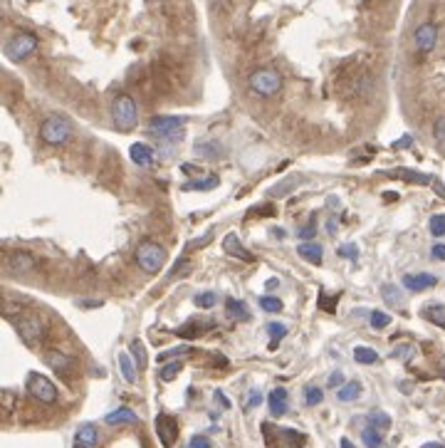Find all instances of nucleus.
Listing matches in <instances>:
<instances>
[{
    "instance_id": "f257e3e1",
    "label": "nucleus",
    "mask_w": 445,
    "mask_h": 448,
    "mask_svg": "<svg viewBox=\"0 0 445 448\" xmlns=\"http://www.w3.org/2000/svg\"><path fill=\"white\" fill-rule=\"evenodd\" d=\"M112 121L119 131H131L136 129V121H139V110H136L134 97L129 94H119V97L112 102Z\"/></svg>"
},
{
    "instance_id": "f03ea898",
    "label": "nucleus",
    "mask_w": 445,
    "mask_h": 448,
    "mask_svg": "<svg viewBox=\"0 0 445 448\" xmlns=\"http://www.w3.org/2000/svg\"><path fill=\"white\" fill-rule=\"evenodd\" d=\"M40 137H43L45 144H52V147H62L72 139V124L65 119V117H47L40 126Z\"/></svg>"
},
{
    "instance_id": "7ed1b4c3",
    "label": "nucleus",
    "mask_w": 445,
    "mask_h": 448,
    "mask_svg": "<svg viewBox=\"0 0 445 448\" xmlns=\"http://www.w3.org/2000/svg\"><path fill=\"white\" fill-rule=\"evenodd\" d=\"M248 84H250V89L255 94H260V97H272V94H277L280 87H282V77H280L277 70L260 67V70H255L248 77Z\"/></svg>"
},
{
    "instance_id": "20e7f679",
    "label": "nucleus",
    "mask_w": 445,
    "mask_h": 448,
    "mask_svg": "<svg viewBox=\"0 0 445 448\" xmlns=\"http://www.w3.org/2000/svg\"><path fill=\"white\" fill-rule=\"evenodd\" d=\"M166 262V251L158 243H142L136 248V265L149 275H156Z\"/></svg>"
},
{
    "instance_id": "39448f33",
    "label": "nucleus",
    "mask_w": 445,
    "mask_h": 448,
    "mask_svg": "<svg viewBox=\"0 0 445 448\" xmlns=\"http://www.w3.org/2000/svg\"><path fill=\"white\" fill-rule=\"evenodd\" d=\"M149 134L163 142H179L183 137V119L179 117H153L149 119Z\"/></svg>"
},
{
    "instance_id": "423d86ee",
    "label": "nucleus",
    "mask_w": 445,
    "mask_h": 448,
    "mask_svg": "<svg viewBox=\"0 0 445 448\" xmlns=\"http://www.w3.org/2000/svg\"><path fill=\"white\" fill-rule=\"evenodd\" d=\"M38 50V38L33 33H15L6 43V57L13 62H22Z\"/></svg>"
},
{
    "instance_id": "0eeeda50",
    "label": "nucleus",
    "mask_w": 445,
    "mask_h": 448,
    "mask_svg": "<svg viewBox=\"0 0 445 448\" xmlns=\"http://www.w3.org/2000/svg\"><path fill=\"white\" fill-rule=\"evenodd\" d=\"M27 394H30L33 399L43 401V404H54L57 396H60V394H57V387H54L47 377H43V374H38V372L27 374Z\"/></svg>"
},
{
    "instance_id": "6e6552de",
    "label": "nucleus",
    "mask_w": 445,
    "mask_h": 448,
    "mask_svg": "<svg viewBox=\"0 0 445 448\" xmlns=\"http://www.w3.org/2000/svg\"><path fill=\"white\" fill-rule=\"evenodd\" d=\"M413 45H416V50H418L421 55H430L435 50V45H438V25H435V22L418 25L416 33H413Z\"/></svg>"
},
{
    "instance_id": "1a4fd4ad",
    "label": "nucleus",
    "mask_w": 445,
    "mask_h": 448,
    "mask_svg": "<svg viewBox=\"0 0 445 448\" xmlns=\"http://www.w3.org/2000/svg\"><path fill=\"white\" fill-rule=\"evenodd\" d=\"M17 332H20V337L25 339L27 345H38L40 339H43V334H45L43 318H38V315H27V318H20V320H17Z\"/></svg>"
},
{
    "instance_id": "9d476101",
    "label": "nucleus",
    "mask_w": 445,
    "mask_h": 448,
    "mask_svg": "<svg viewBox=\"0 0 445 448\" xmlns=\"http://www.w3.org/2000/svg\"><path fill=\"white\" fill-rule=\"evenodd\" d=\"M156 433H158V438H161L163 448H174L176 438H179V424H176L174 416L158 414L156 416Z\"/></svg>"
},
{
    "instance_id": "9b49d317",
    "label": "nucleus",
    "mask_w": 445,
    "mask_h": 448,
    "mask_svg": "<svg viewBox=\"0 0 445 448\" xmlns=\"http://www.w3.org/2000/svg\"><path fill=\"white\" fill-rule=\"evenodd\" d=\"M403 285H406V290H411V292H423V290L438 285V278H435V275H430V273L403 275Z\"/></svg>"
},
{
    "instance_id": "f8f14e48",
    "label": "nucleus",
    "mask_w": 445,
    "mask_h": 448,
    "mask_svg": "<svg viewBox=\"0 0 445 448\" xmlns=\"http://www.w3.org/2000/svg\"><path fill=\"white\" fill-rule=\"evenodd\" d=\"M45 361H47L50 369H54V372L60 374V377H67V374L72 372V359L67 354H62V352H57V350L45 352Z\"/></svg>"
},
{
    "instance_id": "ddd939ff",
    "label": "nucleus",
    "mask_w": 445,
    "mask_h": 448,
    "mask_svg": "<svg viewBox=\"0 0 445 448\" xmlns=\"http://www.w3.org/2000/svg\"><path fill=\"white\" fill-rule=\"evenodd\" d=\"M267 404H270V414L275 416V419H280V416L287 414V389L277 387L270 391V396H267Z\"/></svg>"
},
{
    "instance_id": "4468645a",
    "label": "nucleus",
    "mask_w": 445,
    "mask_h": 448,
    "mask_svg": "<svg viewBox=\"0 0 445 448\" xmlns=\"http://www.w3.org/2000/svg\"><path fill=\"white\" fill-rule=\"evenodd\" d=\"M222 251L228 253V255H233V257H240V260H245V262L255 260V257H252V253L243 248V243L238 241V235H235V233L225 235V241H222Z\"/></svg>"
},
{
    "instance_id": "2eb2a0df",
    "label": "nucleus",
    "mask_w": 445,
    "mask_h": 448,
    "mask_svg": "<svg viewBox=\"0 0 445 448\" xmlns=\"http://www.w3.org/2000/svg\"><path fill=\"white\" fill-rule=\"evenodd\" d=\"M129 156H131V161H134L136 166H151L153 149L149 147V144L136 142V144H131V147H129Z\"/></svg>"
},
{
    "instance_id": "dca6fc26",
    "label": "nucleus",
    "mask_w": 445,
    "mask_h": 448,
    "mask_svg": "<svg viewBox=\"0 0 445 448\" xmlns=\"http://www.w3.org/2000/svg\"><path fill=\"white\" fill-rule=\"evenodd\" d=\"M136 414L129 409V406H121V409L116 411H109L107 416H104V424L107 426H119V424H136Z\"/></svg>"
},
{
    "instance_id": "f3484780",
    "label": "nucleus",
    "mask_w": 445,
    "mask_h": 448,
    "mask_svg": "<svg viewBox=\"0 0 445 448\" xmlns=\"http://www.w3.org/2000/svg\"><path fill=\"white\" fill-rule=\"evenodd\" d=\"M225 315H228V320H235V322H248L250 320V310L245 307V302L233 300V297L225 300Z\"/></svg>"
},
{
    "instance_id": "a211bd4d",
    "label": "nucleus",
    "mask_w": 445,
    "mask_h": 448,
    "mask_svg": "<svg viewBox=\"0 0 445 448\" xmlns=\"http://www.w3.org/2000/svg\"><path fill=\"white\" fill-rule=\"evenodd\" d=\"M297 253H299V257L315 262V265H319L322 257H324V248H322L319 243H315V241L304 243V246H297Z\"/></svg>"
},
{
    "instance_id": "6ab92c4d",
    "label": "nucleus",
    "mask_w": 445,
    "mask_h": 448,
    "mask_svg": "<svg viewBox=\"0 0 445 448\" xmlns=\"http://www.w3.org/2000/svg\"><path fill=\"white\" fill-rule=\"evenodd\" d=\"M136 361L131 359V354H126V352H121L119 354V372H121V377H124V382L126 384H134L136 382Z\"/></svg>"
},
{
    "instance_id": "aec40b11",
    "label": "nucleus",
    "mask_w": 445,
    "mask_h": 448,
    "mask_svg": "<svg viewBox=\"0 0 445 448\" xmlns=\"http://www.w3.org/2000/svg\"><path fill=\"white\" fill-rule=\"evenodd\" d=\"M77 443H84V446H97L99 443V433H97V426L94 424H82L77 428Z\"/></svg>"
},
{
    "instance_id": "412c9836",
    "label": "nucleus",
    "mask_w": 445,
    "mask_h": 448,
    "mask_svg": "<svg viewBox=\"0 0 445 448\" xmlns=\"http://www.w3.org/2000/svg\"><path fill=\"white\" fill-rule=\"evenodd\" d=\"M218 184H220V179L218 176H206V179H196V181H186L183 191H211V188H216Z\"/></svg>"
},
{
    "instance_id": "4be33fe9",
    "label": "nucleus",
    "mask_w": 445,
    "mask_h": 448,
    "mask_svg": "<svg viewBox=\"0 0 445 448\" xmlns=\"http://www.w3.org/2000/svg\"><path fill=\"white\" fill-rule=\"evenodd\" d=\"M381 297L386 300V305H391V307L403 305V292L398 290V285H391V283L381 285Z\"/></svg>"
},
{
    "instance_id": "5701e85b",
    "label": "nucleus",
    "mask_w": 445,
    "mask_h": 448,
    "mask_svg": "<svg viewBox=\"0 0 445 448\" xmlns=\"http://www.w3.org/2000/svg\"><path fill=\"white\" fill-rule=\"evenodd\" d=\"M423 318L445 329V305H440V302H430V305L423 310Z\"/></svg>"
},
{
    "instance_id": "b1692460",
    "label": "nucleus",
    "mask_w": 445,
    "mask_h": 448,
    "mask_svg": "<svg viewBox=\"0 0 445 448\" xmlns=\"http://www.w3.org/2000/svg\"><path fill=\"white\" fill-rule=\"evenodd\" d=\"M35 265V260L27 253H15V255L10 257V270L13 273H30Z\"/></svg>"
},
{
    "instance_id": "393cba45",
    "label": "nucleus",
    "mask_w": 445,
    "mask_h": 448,
    "mask_svg": "<svg viewBox=\"0 0 445 448\" xmlns=\"http://www.w3.org/2000/svg\"><path fill=\"white\" fill-rule=\"evenodd\" d=\"M361 441H364L366 448H381L384 438H381V431L376 426H366L364 431H361Z\"/></svg>"
},
{
    "instance_id": "a878e982",
    "label": "nucleus",
    "mask_w": 445,
    "mask_h": 448,
    "mask_svg": "<svg viewBox=\"0 0 445 448\" xmlns=\"http://www.w3.org/2000/svg\"><path fill=\"white\" fill-rule=\"evenodd\" d=\"M359 394H361V384L349 382V384H344V387H339L337 396H339V401H354V399H359Z\"/></svg>"
},
{
    "instance_id": "bb28decb",
    "label": "nucleus",
    "mask_w": 445,
    "mask_h": 448,
    "mask_svg": "<svg viewBox=\"0 0 445 448\" xmlns=\"http://www.w3.org/2000/svg\"><path fill=\"white\" fill-rule=\"evenodd\" d=\"M267 332H270V337H272V342H270V350H275L277 345H280V339L287 334V324H282V322H270L267 324Z\"/></svg>"
},
{
    "instance_id": "cd10ccee",
    "label": "nucleus",
    "mask_w": 445,
    "mask_h": 448,
    "mask_svg": "<svg viewBox=\"0 0 445 448\" xmlns=\"http://www.w3.org/2000/svg\"><path fill=\"white\" fill-rule=\"evenodd\" d=\"M354 359H356L359 364H376L379 354H376L374 350H369V347H356V350H354Z\"/></svg>"
},
{
    "instance_id": "c85d7f7f",
    "label": "nucleus",
    "mask_w": 445,
    "mask_h": 448,
    "mask_svg": "<svg viewBox=\"0 0 445 448\" xmlns=\"http://www.w3.org/2000/svg\"><path fill=\"white\" fill-rule=\"evenodd\" d=\"M181 361H169V364H163L161 366V372H158V379H161V382H174L176 379V374L181 372Z\"/></svg>"
},
{
    "instance_id": "c756f323",
    "label": "nucleus",
    "mask_w": 445,
    "mask_h": 448,
    "mask_svg": "<svg viewBox=\"0 0 445 448\" xmlns=\"http://www.w3.org/2000/svg\"><path fill=\"white\" fill-rule=\"evenodd\" d=\"M131 357H134V361H136V366H139V369H144V366H146V350H144V345L139 342V339H134V342H131Z\"/></svg>"
},
{
    "instance_id": "7c9ffc66",
    "label": "nucleus",
    "mask_w": 445,
    "mask_h": 448,
    "mask_svg": "<svg viewBox=\"0 0 445 448\" xmlns=\"http://www.w3.org/2000/svg\"><path fill=\"white\" fill-rule=\"evenodd\" d=\"M322 399H324V391H322L319 387H307V389H304V401H307V406L322 404Z\"/></svg>"
},
{
    "instance_id": "2f4dec72",
    "label": "nucleus",
    "mask_w": 445,
    "mask_h": 448,
    "mask_svg": "<svg viewBox=\"0 0 445 448\" xmlns=\"http://www.w3.org/2000/svg\"><path fill=\"white\" fill-rule=\"evenodd\" d=\"M371 426H376L379 431L391 428V416L384 414V411H374V414H371Z\"/></svg>"
},
{
    "instance_id": "473e14b6",
    "label": "nucleus",
    "mask_w": 445,
    "mask_h": 448,
    "mask_svg": "<svg viewBox=\"0 0 445 448\" xmlns=\"http://www.w3.org/2000/svg\"><path fill=\"white\" fill-rule=\"evenodd\" d=\"M428 228H430V233H433L435 238H443V235H445V214L433 216V218L428 221Z\"/></svg>"
},
{
    "instance_id": "72a5a7b5",
    "label": "nucleus",
    "mask_w": 445,
    "mask_h": 448,
    "mask_svg": "<svg viewBox=\"0 0 445 448\" xmlns=\"http://www.w3.org/2000/svg\"><path fill=\"white\" fill-rule=\"evenodd\" d=\"M196 154H198V156H208V159H216V156H220V154H222V149L218 147V144H198Z\"/></svg>"
},
{
    "instance_id": "f704fd0d",
    "label": "nucleus",
    "mask_w": 445,
    "mask_h": 448,
    "mask_svg": "<svg viewBox=\"0 0 445 448\" xmlns=\"http://www.w3.org/2000/svg\"><path fill=\"white\" fill-rule=\"evenodd\" d=\"M389 324H391V315H386V312H379V310L371 312V327L374 329H384L389 327Z\"/></svg>"
},
{
    "instance_id": "c9c22d12",
    "label": "nucleus",
    "mask_w": 445,
    "mask_h": 448,
    "mask_svg": "<svg viewBox=\"0 0 445 448\" xmlns=\"http://www.w3.org/2000/svg\"><path fill=\"white\" fill-rule=\"evenodd\" d=\"M196 305L203 307V310H211V307L218 305V295L216 292H201V295H196Z\"/></svg>"
},
{
    "instance_id": "e433bc0d",
    "label": "nucleus",
    "mask_w": 445,
    "mask_h": 448,
    "mask_svg": "<svg viewBox=\"0 0 445 448\" xmlns=\"http://www.w3.org/2000/svg\"><path fill=\"white\" fill-rule=\"evenodd\" d=\"M260 307L265 312H280V310H282V300H277V297H270V295H262L260 297Z\"/></svg>"
},
{
    "instance_id": "4c0bfd02",
    "label": "nucleus",
    "mask_w": 445,
    "mask_h": 448,
    "mask_svg": "<svg viewBox=\"0 0 445 448\" xmlns=\"http://www.w3.org/2000/svg\"><path fill=\"white\" fill-rule=\"evenodd\" d=\"M393 179H406V181H418V184H428V176L413 174V171H391Z\"/></svg>"
},
{
    "instance_id": "58836bf2",
    "label": "nucleus",
    "mask_w": 445,
    "mask_h": 448,
    "mask_svg": "<svg viewBox=\"0 0 445 448\" xmlns=\"http://www.w3.org/2000/svg\"><path fill=\"white\" fill-rule=\"evenodd\" d=\"M433 137H435V144H438L440 149H445V117H440V119L435 121Z\"/></svg>"
},
{
    "instance_id": "ea45409f",
    "label": "nucleus",
    "mask_w": 445,
    "mask_h": 448,
    "mask_svg": "<svg viewBox=\"0 0 445 448\" xmlns=\"http://www.w3.org/2000/svg\"><path fill=\"white\" fill-rule=\"evenodd\" d=\"M190 352V347H174V350H169V352H161V354H158V364H161V361H166V359H171V357H179V354H188Z\"/></svg>"
},
{
    "instance_id": "a19ab883",
    "label": "nucleus",
    "mask_w": 445,
    "mask_h": 448,
    "mask_svg": "<svg viewBox=\"0 0 445 448\" xmlns=\"http://www.w3.org/2000/svg\"><path fill=\"white\" fill-rule=\"evenodd\" d=\"M334 302H339V295H326V292H319V307L322 310H326V312H331L334 310Z\"/></svg>"
},
{
    "instance_id": "79ce46f5",
    "label": "nucleus",
    "mask_w": 445,
    "mask_h": 448,
    "mask_svg": "<svg viewBox=\"0 0 445 448\" xmlns=\"http://www.w3.org/2000/svg\"><path fill=\"white\" fill-rule=\"evenodd\" d=\"M299 238H302V241H312V238H315L317 235V225L315 223H310V225H304V228H299Z\"/></svg>"
},
{
    "instance_id": "37998d69",
    "label": "nucleus",
    "mask_w": 445,
    "mask_h": 448,
    "mask_svg": "<svg viewBox=\"0 0 445 448\" xmlns=\"http://www.w3.org/2000/svg\"><path fill=\"white\" fill-rule=\"evenodd\" d=\"M188 448H211V438L206 436H193L188 443Z\"/></svg>"
},
{
    "instance_id": "c03bdc74",
    "label": "nucleus",
    "mask_w": 445,
    "mask_h": 448,
    "mask_svg": "<svg viewBox=\"0 0 445 448\" xmlns=\"http://www.w3.org/2000/svg\"><path fill=\"white\" fill-rule=\"evenodd\" d=\"M339 255L342 257H356L359 255V248L356 246H352V243H349V246H344V248H339Z\"/></svg>"
},
{
    "instance_id": "a18cd8bd",
    "label": "nucleus",
    "mask_w": 445,
    "mask_h": 448,
    "mask_svg": "<svg viewBox=\"0 0 445 448\" xmlns=\"http://www.w3.org/2000/svg\"><path fill=\"white\" fill-rule=\"evenodd\" d=\"M430 255H433L435 260H445V243H435L433 251H430Z\"/></svg>"
},
{
    "instance_id": "49530a36",
    "label": "nucleus",
    "mask_w": 445,
    "mask_h": 448,
    "mask_svg": "<svg viewBox=\"0 0 445 448\" xmlns=\"http://www.w3.org/2000/svg\"><path fill=\"white\" fill-rule=\"evenodd\" d=\"M262 401V394L260 391H250V401H248V409H252V406H257Z\"/></svg>"
},
{
    "instance_id": "de8ad7c7",
    "label": "nucleus",
    "mask_w": 445,
    "mask_h": 448,
    "mask_svg": "<svg viewBox=\"0 0 445 448\" xmlns=\"http://www.w3.org/2000/svg\"><path fill=\"white\" fill-rule=\"evenodd\" d=\"M344 382V377H342V372H334L329 377V387H339V384Z\"/></svg>"
},
{
    "instance_id": "09e8293b",
    "label": "nucleus",
    "mask_w": 445,
    "mask_h": 448,
    "mask_svg": "<svg viewBox=\"0 0 445 448\" xmlns=\"http://www.w3.org/2000/svg\"><path fill=\"white\" fill-rule=\"evenodd\" d=\"M216 401H218V404H222V409H230V401L225 399V394H222V391H216Z\"/></svg>"
},
{
    "instance_id": "8fccbe9b",
    "label": "nucleus",
    "mask_w": 445,
    "mask_h": 448,
    "mask_svg": "<svg viewBox=\"0 0 445 448\" xmlns=\"http://www.w3.org/2000/svg\"><path fill=\"white\" fill-rule=\"evenodd\" d=\"M104 302L99 300H80V307H102Z\"/></svg>"
},
{
    "instance_id": "3c124183",
    "label": "nucleus",
    "mask_w": 445,
    "mask_h": 448,
    "mask_svg": "<svg viewBox=\"0 0 445 448\" xmlns=\"http://www.w3.org/2000/svg\"><path fill=\"white\" fill-rule=\"evenodd\" d=\"M411 352H413L411 347H403V350H396V352H393V357H408Z\"/></svg>"
},
{
    "instance_id": "603ef678",
    "label": "nucleus",
    "mask_w": 445,
    "mask_h": 448,
    "mask_svg": "<svg viewBox=\"0 0 445 448\" xmlns=\"http://www.w3.org/2000/svg\"><path fill=\"white\" fill-rule=\"evenodd\" d=\"M277 285H280V280H275V278H272V280H267V285H265V288H267V290H275Z\"/></svg>"
},
{
    "instance_id": "864d4df0",
    "label": "nucleus",
    "mask_w": 445,
    "mask_h": 448,
    "mask_svg": "<svg viewBox=\"0 0 445 448\" xmlns=\"http://www.w3.org/2000/svg\"><path fill=\"white\" fill-rule=\"evenodd\" d=\"M421 448H443V443H438V441H433V443H423Z\"/></svg>"
},
{
    "instance_id": "5fc2aeb1",
    "label": "nucleus",
    "mask_w": 445,
    "mask_h": 448,
    "mask_svg": "<svg viewBox=\"0 0 445 448\" xmlns=\"http://www.w3.org/2000/svg\"><path fill=\"white\" fill-rule=\"evenodd\" d=\"M339 448H354V443L349 441V438H342V443H339Z\"/></svg>"
},
{
    "instance_id": "6e6d98bb",
    "label": "nucleus",
    "mask_w": 445,
    "mask_h": 448,
    "mask_svg": "<svg viewBox=\"0 0 445 448\" xmlns=\"http://www.w3.org/2000/svg\"><path fill=\"white\" fill-rule=\"evenodd\" d=\"M406 144H411V137H403L401 142H396V147H406Z\"/></svg>"
},
{
    "instance_id": "4d7b16f0",
    "label": "nucleus",
    "mask_w": 445,
    "mask_h": 448,
    "mask_svg": "<svg viewBox=\"0 0 445 448\" xmlns=\"http://www.w3.org/2000/svg\"><path fill=\"white\" fill-rule=\"evenodd\" d=\"M75 448H92V446H84V443H77Z\"/></svg>"
}]
</instances>
